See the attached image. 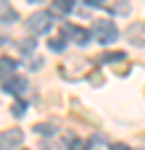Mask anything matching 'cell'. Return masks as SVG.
Wrapping results in <instances>:
<instances>
[{
    "instance_id": "cell-1",
    "label": "cell",
    "mask_w": 145,
    "mask_h": 150,
    "mask_svg": "<svg viewBox=\"0 0 145 150\" xmlns=\"http://www.w3.org/2000/svg\"><path fill=\"white\" fill-rule=\"evenodd\" d=\"M92 34H95V40H98L100 45H111V42H116V37H119V29H116V24H114V21H108V18H100V21H95V26H92Z\"/></svg>"
},
{
    "instance_id": "cell-2",
    "label": "cell",
    "mask_w": 145,
    "mask_h": 150,
    "mask_svg": "<svg viewBox=\"0 0 145 150\" xmlns=\"http://www.w3.org/2000/svg\"><path fill=\"white\" fill-rule=\"evenodd\" d=\"M29 32L32 34H45L50 26H53V13L50 11H37V13H32L29 16Z\"/></svg>"
},
{
    "instance_id": "cell-3",
    "label": "cell",
    "mask_w": 145,
    "mask_h": 150,
    "mask_svg": "<svg viewBox=\"0 0 145 150\" xmlns=\"http://www.w3.org/2000/svg\"><path fill=\"white\" fill-rule=\"evenodd\" d=\"M24 142V132L21 129H3L0 134V150H16Z\"/></svg>"
},
{
    "instance_id": "cell-4",
    "label": "cell",
    "mask_w": 145,
    "mask_h": 150,
    "mask_svg": "<svg viewBox=\"0 0 145 150\" xmlns=\"http://www.w3.org/2000/svg\"><path fill=\"white\" fill-rule=\"evenodd\" d=\"M61 34L69 37V40H74L77 45H87L90 37H92L87 29H82V26H71V24H63V26H61Z\"/></svg>"
},
{
    "instance_id": "cell-5",
    "label": "cell",
    "mask_w": 145,
    "mask_h": 150,
    "mask_svg": "<svg viewBox=\"0 0 145 150\" xmlns=\"http://www.w3.org/2000/svg\"><path fill=\"white\" fill-rule=\"evenodd\" d=\"M26 87H29V84H26V79H24V76H13V79H11V84L5 87V92H13V95L21 100V98H26Z\"/></svg>"
},
{
    "instance_id": "cell-6",
    "label": "cell",
    "mask_w": 145,
    "mask_h": 150,
    "mask_svg": "<svg viewBox=\"0 0 145 150\" xmlns=\"http://www.w3.org/2000/svg\"><path fill=\"white\" fill-rule=\"evenodd\" d=\"M3 90L11 84V79H13V69H16V61H11L8 55H3Z\"/></svg>"
},
{
    "instance_id": "cell-7",
    "label": "cell",
    "mask_w": 145,
    "mask_h": 150,
    "mask_svg": "<svg viewBox=\"0 0 145 150\" xmlns=\"http://www.w3.org/2000/svg\"><path fill=\"white\" fill-rule=\"evenodd\" d=\"M74 3H77V0H53L50 13H61V16H66V13L74 11Z\"/></svg>"
},
{
    "instance_id": "cell-8",
    "label": "cell",
    "mask_w": 145,
    "mask_h": 150,
    "mask_svg": "<svg viewBox=\"0 0 145 150\" xmlns=\"http://www.w3.org/2000/svg\"><path fill=\"white\" fill-rule=\"evenodd\" d=\"M127 37H129V42H137V45H145V26H129V32H127Z\"/></svg>"
},
{
    "instance_id": "cell-9",
    "label": "cell",
    "mask_w": 145,
    "mask_h": 150,
    "mask_svg": "<svg viewBox=\"0 0 145 150\" xmlns=\"http://www.w3.org/2000/svg\"><path fill=\"white\" fill-rule=\"evenodd\" d=\"M50 50H55V53H63L66 50V37H50Z\"/></svg>"
},
{
    "instance_id": "cell-10",
    "label": "cell",
    "mask_w": 145,
    "mask_h": 150,
    "mask_svg": "<svg viewBox=\"0 0 145 150\" xmlns=\"http://www.w3.org/2000/svg\"><path fill=\"white\" fill-rule=\"evenodd\" d=\"M18 16H16V11L13 8H8V3H3V24H11V21H16Z\"/></svg>"
},
{
    "instance_id": "cell-11",
    "label": "cell",
    "mask_w": 145,
    "mask_h": 150,
    "mask_svg": "<svg viewBox=\"0 0 145 150\" xmlns=\"http://www.w3.org/2000/svg\"><path fill=\"white\" fill-rule=\"evenodd\" d=\"M100 61H103V63H114V61H124V53H119V50H116V53H106V55H103Z\"/></svg>"
},
{
    "instance_id": "cell-12",
    "label": "cell",
    "mask_w": 145,
    "mask_h": 150,
    "mask_svg": "<svg viewBox=\"0 0 145 150\" xmlns=\"http://www.w3.org/2000/svg\"><path fill=\"white\" fill-rule=\"evenodd\" d=\"M34 132H40V134H55V127L53 124H37Z\"/></svg>"
},
{
    "instance_id": "cell-13",
    "label": "cell",
    "mask_w": 145,
    "mask_h": 150,
    "mask_svg": "<svg viewBox=\"0 0 145 150\" xmlns=\"http://www.w3.org/2000/svg\"><path fill=\"white\" fill-rule=\"evenodd\" d=\"M24 111H26V103L24 100H16L13 103V116H24Z\"/></svg>"
},
{
    "instance_id": "cell-14",
    "label": "cell",
    "mask_w": 145,
    "mask_h": 150,
    "mask_svg": "<svg viewBox=\"0 0 145 150\" xmlns=\"http://www.w3.org/2000/svg\"><path fill=\"white\" fill-rule=\"evenodd\" d=\"M18 47H21V53H32V50H34V40H24Z\"/></svg>"
},
{
    "instance_id": "cell-15",
    "label": "cell",
    "mask_w": 145,
    "mask_h": 150,
    "mask_svg": "<svg viewBox=\"0 0 145 150\" xmlns=\"http://www.w3.org/2000/svg\"><path fill=\"white\" fill-rule=\"evenodd\" d=\"M69 150H85V142H82V140H77V137H74V140H71V142H69Z\"/></svg>"
},
{
    "instance_id": "cell-16",
    "label": "cell",
    "mask_w": 145,
    "mask_h": 150,
    "mask_svg": "<svg viewBox=\"0 0 145 150\" xmlns=\"http://www.w3.org/2000/svg\"><path fill=\"white\" fill-rule=\"evenodd\" d=\"M114 13L124 16V13H129V5H127V3H122V5H114Z\"/></svg>"
},
{
    "instance_id": "cell-17",
    "label": "cell",
    "mask_w": 145,
    "mask_h": 150,
    "mask_svg": "<svg viewBox=\"0 0 145 150\" xmlns=\"http://www.w3.org/2000/svg\"><path fill=\"white\" fill-rule=\"evenodd\" d=\"M108 150H129V148H127V145H122V142H116V145H111Z\"/></svg>"
},
{
    "instance_id": "cell-18",
    "label": "cell",
    "mask_w": 145,
    "mask_h": 150,
    "mask_svg": "<svg viewBox=\"0 0 145 150\" xmlns=\"http://www.w3.org/2000/svg\"><path fill=\"white\" fill-rule=\"evenodd\" d=\"M106 0H87V5H92V8H98V5H103Z\"/></svg>"
},
{
    "instance_id": "cell-19",
    "label": "cell",
    "mask_w": 145,
    "mask_h": 150,
    "mask_svg": "<svg viewBox=\"0 0 145 150\" xmlns=\"http://www.w3.org/2000/svg\"><path fill=\"white\" fill-rule=\"evenodd\" d=\"M137 150H145V148H137Z\"/></svg>"
}]
</instances>
